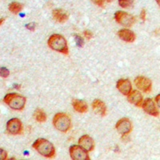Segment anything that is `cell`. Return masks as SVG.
Wrapping results in <instances>:
<instances>
[{
	"mask_svg": "<svg viewBox=\"0 0 160 160\" xmlns=\"http://www.w3.org/2000/svg\"><path fill=\"white\" fill-rule=\"evenodd\" d=\"M33 148L45 158H51L55 155V147L46 138H38L33 143Z\"/></svg>",
	"mask_w": 160,
	"mask_h": 160,
	"instance_id": "cell-1",
	"label": "cell"
},
{
	"mask_svg": "<svg viewBox=\"0 0 160 160\" xmlns=\"http://www.w3.org/2000/svg\"><path fill=\"white\" fill-rule=\"evenodd\" d=\"M48 45L53 51H58L65 55H68L69 53L67 40L62 35L58 34H54L50 36L48 38Z\"/></svg>",
	"mask_w": 160,
	"mask_h": 160,
	"instance_id": "cell-2",
	"label": "cell"
},
{
	"mask_svg": "<svg viewBox=\"0 0 160 160\" xmlns=\"http://www.w3.org/2000/svg\"><path fill=\"white\" fill-rule=\"evenodd\" d=\"M3 102L11 109L15 111H22L25 108L27 98L16 93H10L4 97Z\"/></svg>",
	"mask_w": 160,
	"mask_h": 160,
	"instance_id": "cell-3",
	"label": "cell"
},
{
	"mask_svg": "<svg viewBox=\"0 0 160 160\" xmlns=\"http://www.w3.org/2000/svg\"><path fill=\"white\" fill-rule=\"evenodd\" d=\"M53 125L61 132H68L71 128V117L65 113H57L53 118Z\"/></svg>",
	"mask_w": 160,
	"mask_h": 160,
	"instance_id": "cell-4",
	"label": "cell"
},
{
	"mask_svg": "<svg viewBox=\"0 0 160 160\" xmlns=\"http://www.w3.org/2000/svg\"><path fill=\"white\" fill-rule=\"evenodd\" d=\"M115 18L118 23L126 28H131L136 22L135 16L124 11H117L115 14Z\"/></svg>",
	"mask_w": 160,
	"mask_h": 160,
	"instance_id": "cell-5",
	"label": "cell"
},
{
	"mask_svg": "<svg viewBox=\"0 0 160 160\" xmlns=\"http://www.w3.org/2000/svg\"><path fill=\"white\" fill-rule=\"evenodd\" d=\"M70 155L74 160H89L88 151L78 145H73L70 148Z\"/></svg>",
	"mask_w": 160,
	"mask_h": 160,
	"instance_id": "cell-6",
	"label": "cell"
},
{
	"mask_svg": "<svg viewBox=\"0 0 160 160\" xmlns=\"http://www.w3.org/2000/svg\"><path fill=\"white\" fill-rule=\"evenodd\" d=\"M7 131L11 135H19L22 133L23 128L21 120L18 118H14L10 119L7 123Z\"/></svg>",
	"mask_w": 160,
	"mask_h": 160,
	"instance_id": "cell-7",
	"label": "cell"
},
{
	"mask_svg": "<svg viewBox=\"0 0 160 160\" xmlns=\"http://www.w3.org/2000/svg\"><path fill=\"white\" fill-rule=\"evenodd\" d=\"M116 129L121 135H128L132 130V123L129 118H123L118 121L116 123Z\"/></svg>",
	"mask_w": 160,
	"mask_h": 160,
	"instance_id": "cell-8",
	"label": "cell"
},
{
	"mask_svg": "<svg viewBox=\"0 0 160 160\" xmlns=\"http://www.w3.org/2000/svg\"><path fill=\"white\" fill-rule=\"evenodd\" d=\"M135 84L140 91L145 93H148L151 91L152 82L149 78L144 76H138L135 79Z\"/></svg>",
	"mask_w": 160,
	"mask_h": 160,
	"instance_id": "cell-9",
	"label": "cell"
},
{
	"mask_svg": "<svg viewBox=\"0 0 160 160\" xmlns=\"http://www.w3.org/2000/svg\"><path fill=\"white\" fill-rule=\"evenodd\" d=\"M142 109L147 114L155 117H159V111L157 109L155 102L151 98H147L144 100L142 104Z\"/></svg>",
	"mask_w": 160,
	"mask_h": 160,
	"instance_id": "cell-10",
	"label": "cell"
},
{
	"mask_svg": "<svg viewBox=\"0 0 160 160\" xmlns=\"http://www.w3.org/2000/svg\"><path fill=\"white\" fill-rule=\"evenodd\" d=\"M117 89L124 95H128L132 91V85L129 79L121 78L117 82Z\"/></svg>",
	"mask_w": 160,
	"mask_h": 160,
	"instance_id": "cell-11",
	"label": "cell"
},
{
	"mask_svg": "<svg viewBox=\"0 0 160 160\" xmlns=\"http://www.w3.org/2000/svg\"><path fill=\"white\" fill-rule=\"evenodd\" d=\"M92 108L95 114L101 117H104L107 114V106L102 100L95 99V101L92 102Z\"/></svg>",
	"mask_w": 160,
	"mask_h": 160,
	"instance_id": "cell-12",
	"label": "cell"
},
{
	"mask_svg": "<svg viewBox=\"0 0 160 160\" xmlns=\"http://www.w3.org/2000/svg\"><path fill=\"white\" fill-rule=\"evenodd\" d=\"M78 144H79L80 147H82L83 149H85L86 151H93L94 148H95V143H94L93 139L89 135H82L79 138V140H78Z\"/></svg>",
	"mask_w": 160,
	"mask_h": 160,
	"instance_id": "cell-13",
	"label": "cell"
},
{
	"mask_svg": "<svg viewBox=\"0 0 160 160\" xmlns=\"http://www.w3.org/2000/svg\"><path fill=\"white\" fill-rule=\"evenodd\" d=\"M118 37L124 42H134L136 39V35L132 31L128 29H122L118 32Z\"/></svg>",
	"mask_w": 160,
	"mask_h": 160,
	"instance_id": "cell-14",
	"label": "cell"
},
{
	"mask_svg": "<svg viewBox=\"0 0 160 160\" xmlns=\"http://www.w3.org/2000/svg\"><path fill=\"white\" fill-rule=\"evenodd\" d=\"M128 99L131 103L136 107H141L142 103V95L138 91H132L128 95Z\"/></svg>",
	"mask_w": 160,
	"mask_h": 160,
	"instance_id": "cell-15",
	"label": "cell"
},
{
	"mask_svg": "<svg viewBox=\"0 0 160 160\" xmlns=\"http://www.w3.org/2000/svg\"><path fill=\"white\" fill-rule=\"evenodd\" d=\"M53 18L58 23H65L68 20V14L62 9H55L52 12Z\"/></svg>",
	"mask_w": 160,
	"mask_h": 160,
	"instance_id": "cell-16",
	"label": "cell"
},
{
	"mask_svg": "<svg viewBox=\"0 0 160 160\" xmlns=\"http://www.w3.org/2000/svg\"><path fill=\"white\" fill-rule=\"evenodd\" d=\"M73 108L78 113H86L88 111V103L83 100L73 99L72 101Z\"/></svg>",
	"mask_w": 160,
	"mask_h": 160,
	"instance_id": "cell-17",
	"label": "cell"
},
{
	"mask_svg": "<svg viewBox=\"0 0 160 160\" xmlns=\"http://www.w3.org/2000/svg\"><path fill=\"white\" fill-rule=\"evenodd\" d=\"M35 118L37 122L42 123V122H45L47 121L48 116H47V114L44 112L43 110L38 108L35 111Z\"/></svg>",
	"mask_w": 160,
	"mask_h": 160,
	"instance_id": "cell-18",
	"label": "cell"
},
{
	"mask_svg": "<svg viewBox=\"0 0 160 160\" xmlns=\"http://www.w3.org/2000/svg\"><path fill=\"white\" fill-rule=\"evenodd\" d=\"M22 9H23V6H22V4H20L19 2H13L9 5L10 11H11V12H12L13 14H15V15L18 14Z\"/></svg>",
	"mask_w": 160,
	"mask_h": 160,
	"instance_id": "cell-19",
	"label": "cell"
},
{
	"mask_svg": "<svg viewBox=\"0 0 160 160\" xmlns=\"http://www.w3.org/2000/svg\"><path fill=\"white\" fill-rule=\"evenodd\" d=\"M133 2H134L133 1H130V0H120V1H118V4L122 8H130L132 6Z\"/></svg>",
	"mask_w": 160,
	"mask_h": 160,
	"instance_id": "cell-20",
	"label": "cell"
},
{
	"mask_svg": "<svg viewBox=\"0 0 160 160\" xmlns=\"http://www.w3.org/2000/svg\"><path fill=\"white\" fill-rule=\"evenodd\" d=\"M74 37H75V42H76V45L78 46V48H82L84 45V40L82 37L80 36L79 35H74Z\"/></svg>",
	"mask_w": 160,
	"mask_h": 160,
	"instance_id": "cell-21",
	"label": "cell"
},
{
	"mask_svg": "<svg viewBox=\"0 0 160 160\" xmlns=\"http://www.w3.org/2000/svg\"><path fill=\"white\" fill-rule=\"evenodd\" d=\"M0 74H1V76H2V78H8V77L9 76L10 71H9V70L7 69L6 68H1V71H0Z\"/></svg>",
	"mask_w": 160,
	"mask_h": 160,
	"instance_id": "cell-22",
	"label": "cell"
},
{
	"mask_svg": "<svg viewBox=\"0 0 160 160\" xmlns=\"http://www.w3.org/2000/svg\"><path fill=\"white\" fill-rule=\"evenodd\" d=\"M83 35L85 36V38H87L88 40H91V38H93L94 35H93V33L91 32V31L89 30H87V31H83Z\"/></svg>",
	"mask_w": 160,
	"mask_h": 160,
	"instance_id": "cell-23",
	"label": "cell"
},
{
	"mask_svg": "<svg viewBox=\"0 0 160 160\" xmlns=\"http://www.w3.org/2000/svg\"><path fill=\"white\" fill-rule=\"evenodd\" d=\"M0 153H1V159L6 160L8 158V153H7V151H4L3 149H0Z\"/></svg>",
	"mask_w": 160,
	"mask_h": 160,
	"instance_id": "cell-24",
	"label": "cell"
},
{
	"mask_svg": "<svg viewBox=\"0 0 160 160\" xmlns=\"http://www.w3.org/2000/svg\"><path fill=\"white\" fill-rule=\"evenodd\" d=\"M140 18L142 20V22H145L146 20V10L142 9L141 11V14H140Z\"/></svg>",
	"mask_w": 160,
	"mask_h": 160,
	"instance_id": "cell-25",
	"label": "cell"
},
{
	"mask_svg": "<svg viewBox=\"0 0 160 160\" xmlns=\"http://www.w3.org/2000/svg\"><path fill=\"white\" fill-rule=\"evenodd\" d=\"M93 2L96 4V5L101 7V8H104V4H105L106 2H105V1H93Z\"/></svg>",
	"mask_w": 160,
	"mask_h": 160,
	"instance_id": "cell-26",
	"label": "cell"
},
{
	"mask_svg": "<svg viewBox=\"0 0 160 160\" xmlns=\"http://www.w3.org/2000/svg\"><path fill=\"white\" fill-rule=\"evenodd\" d=\"M26 27H27L29 30H31V31H34V30H35V23H34V22H31V23L28 24V25H27Z\"/></svg>",
	"mask_w": 160,
	"mask_h": 160,
	"instance_id": "cell-27",
	"label": "cell"
},
{
	"mask_svg": "<svg viewBox=\"0 0 160 160\" xmlns=\"http://www.w3.org/2000/svg\"><path fill=\"white\" fill-rule=\"evenodd\" d=\"M159 98H160V95H158L156 96V98H155V100H156V102H158V107H159Z\"/></svg>",
	"mask_w": 160,
	"mask_h": 160,
	"instance_id": "cell-28",
	"label": "cell"
}]
</instances>
